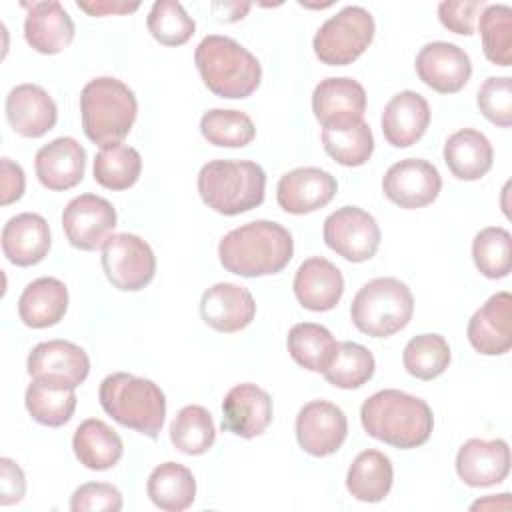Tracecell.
I'll return each mask as SVG.
<instances>
[{
	"instance_id": "cell-1",
	"label": "cell",
	"mask_w": 512,
	"mask_h": 512,
	"mask_svg": "<svg viewBox=\"0 0 512 512\" xmlns=\"http://www.w3.org/2000/svg\"><path fill=\"white\" fill-rule=\"evenodd\" d=\"M292 254V234L272 220H254L238 226L224 234L218 244L224 270L244 278L278 274L288 266Z\"/></svg>"
},
{
	"instance_id": "cell-2",
	"label": "cell",
	"mask_w": 512,
	"mask_h": 512,
	"mask_svg": "<svg viewBox=\"0 0 512 512\" xmlns=\"http://www.w3.org/2000/svg\"><path fill=\"white\" fill-rule=\"evenodd\" d=\"M360 422L368 436L400 450L426 444L434 428L432 408L422 398L396 388L378 390L366 398Z\"/></svg>"
},
{
	"instance_id": "cell-3",
	"label": "cell",
	"mask_w": 512,
	"mask_h": 512,
	"mask_svg": "<svg viewBox=\"0 0 512 512\" xmlns=\"http://www.w3.org/2000/svg\"><path fill=\"white\" fill-rule=\"evenodd\" d=\"M194 62L204 86L220 98H248L262 80L258 58L228 36H204L194 50Z\"/></svg>"
},
{
	"instance_id": "cell-4",
	"label": "cell",
	"mask_w": 512,
	"mask_h": 512,
	"mask_svg": "<svg viewBox=\"0 0 512 512\" xmlns=\"http://www.w3.org/2000/svg\"><path fill=\"white\" fill-rule=\"evenodd\" d=\"M98 398L102 410L120 426L158 438L166 416V396L158 384L128 372H114L100 382Z\"/></svg>"
},
{
	"instance_id": "cell-5",
	"label": "cell",
	"mask_w": 512,
	"mask_h": 512,
	"mask_svg": "<svg viewBox=\"0 0 512 512\" xmlns=\"http://www.w3.org/2000/svg\"><path fill=\"white\" fill-rule=\"evenodd\" d=\"M138 114L134 92L118 78L98 76L80 92V118L86 138L98 146L122 142Z\"/></svg>"
},
{
	"instance_id": "cell-6",
	"label": "cell",
	"mask_w": 512,
	"mask_h": 512,
	"mask_svg": "<svg viewBox=\"0 0 512 512\" xmlns=\"http://www.w3.org/2000/svg\"><path fill=\"white\" fill-rule=\"evenodd\" d=\"M196 184L208 208L236 216L264 202L266 174L252 160H210L200 168Z\"/></svg>"
},
{
	"instance_id": "cell-7",
	"label": "cell",
	"mask_w": 512,
	"mask_h": 512,
	"mask_svg": "<svg viewBox=\"0 0 512 512\" xmlns=\"http://www.w3.org/2000/svg\"><path fill=\"white\" fill-rule=\"evenodd\" d=\"M414 312V296L398 278H374L366 282L350 304L352 324L366 336L388 338L408 326Z\"/></svg>"
},
{
	"instance_id": "cell-8",
	"label": "cell",
	"mask_w": 512,
	"mask_h": 512,
	"mask_svg": "<svg viewBox=\"0 0 512 512\" xmlns=\"http://www.w3.org/2000/svg\"><path fill=\"white\" fill-rule=\"evenodd\" d=\"M374 32V18L366 8L344 6L318 28L312 48L322 64L346 66L366 52Z\"/></svg>"
},
{
	"instance_id": "cell-9",
	"label": "cell",
	"mask_w": 512,
	"mask_h": 512,
	"mask_svg": "<svg viewBox=\"0 0 512 512\" xmlns=\"http://www.w3.org/2000/svg\"><path fill=\"white\" fill-rule=\"evenodd\" d=\"M102 270L114 288L136 292L152 282L156 256L140 236L130 232L112 234L102 246Z\"/></svg>"
},
{
	"instance_id": "cell-10",
	"label": "cell",
	"mask_w": 512,
	"mask_h": 512,
	"mask_svg": "<svg viewBox=\"0 0 512 512\" xmlns=\"http://www.w3.org/2000/svg\"><path fill=\"white\" fill-rule=\"evenodd\" d=\"M324 242L348 262L370 260L380 246V226L376 218L358 208L342 206L324 220Z\"/></svg>"
},
{
	"instance_id": "cell-11",
	"label": "cell",
	"mask_w": 512,
	"mask_h": 512,
	"mask_svg": "<svg viewBox=\"0 0 512 512\" xmlns=\"http://www.w3.org/2000/svg\"><path fill=\"white\" fill-rule=\"evenodd\" d=\"M62 228L68 242L78 250H96L112 236L116 228L114 206L96 194L72 198L62 212Z\"/></svg>"
},
{
	"instance_id": "cell-12",
	"label": "cell",
	"mask_w": 512,
	"mask_h": 512,
	"mask_svg": "<svg viewBox=\"0 0 512 512\" xmlns=\"http://www.w3.org/2000/svg\"><path fill=\"white\" fill-rule=\"evenodd\" d=\"M440 190V172L434 164L420 158H404L392 164L382 178L384 196L404 210H416L432 204Z\"/></svg>"
},
{
	"instance_id": "cell-13",
	"label": "cell",
	"mask_w": 512,
	"mask_h": 512,
	"mask_svg": "<svg viewBox=\"0 0 512 512\" xmlns=\"http://www.w3.org/2000/svg\"><path fill=\"white\" fill-rule=\"evenodd\" d=\"M348 420L340 406L328 400L304 404L296 416V440L300 448L316 458L334 454L346 440Z\"/></svg>"
},
{
	"instance_id": "cell-14",
	"label": "cell",
	"mask_w": 512,
	"mask_h": 512,
	"mask_svg": "<svg viewBox=\"0 0 512 512\" xmlns=\"http://www.w3.org/2000/svg\"><path fill=\"white\" fill-rule=\"evenodd\" d=\"M416 74L432 90L440 94L460 92L470 76V56L452 42H428L416 54Z\"/></svg>"
},
{
	"instance_id": "cell-15",
	"label": "cell",
	"mask_w": 512,
	"mask_h": 512,
	"mask_svg": "<svg viewBox=\"0 0 512 512\" xmlns=\"http://www.w3.org/2000/svg\"><path fill=\"white\" fill-rule=\"evenodd\" d=\"M26 370L34 380H50L76 388L88 378L90 358L84 348L74 342L48 340L32 348Z\"/></svg>"
},
{
	"instance_id": "cell-16",
	"label": "cell",
	"mask_w": 512,
	"mask_h": 512,
	"mask_svg": "<svg viewBox=\"0 0 512 512\" xmlns=\"http://www.w3.org/2000/svg\"><path fill=\"white\" fill-rule=\"evenodd\" d=\"M336 178L320 168L302 166L286 172L276 186V202L288 214H310L336 196Z\"/></svg>"
},
{
	"instance_id": "cell-17",
	"label": "cell",
	"mask_w": 512,
	"mask_h": 512,
	"mask_svg": "<svg viewBox=\"0 0 512 512\" xmlns=\"http://www.w3.org/2000/svg\"><path fill=\"white\" fill-rule=\"evenodd\" d=\"M272 398L252 382L236 384L222 400V428L238 438H256L272 422Z\"/></svg>"
},
{
	"instance_id": "cell-18",
	"label": "cell",
	"mask_w": 512,
	"mask_h": 512,
	"mask_svg": "<svg viewBox=\"0 0 512 512\" xmlns=\"http://www.w3.org/2000/svg\"><path fill=\"white\" fill-rule=\"evenodd\" d=\"M456 474L472 488L500 484L510 474V448L502 438L466 440L456 454Z\"/></svg>"
},
{
	"instance_id": "cell-19",
	"label": "cell",
	"mask_w": 512,
	"mask_h": 512,
	"mask_svg": "<svg viewBox=\"0 0 512 512\" xmlns=\"http://www.w3.org/2000/svg\"><path fill=\"white\" fill-rule=\"evenodd\" d=\"M466 336L470 346L484 356H500L512 348V296L492 294L470 318Z\"/></svg>"
},
{
	"instance_id": "cell-20",
	"label": "cell",
	"mask_w": 512,
	"mask_h": 512,
	"mask_svg": "<svg viewBox=\"0 0 512 512\" xmlns=\"http://www.w3.org/2000/svg\"><path fill=\"white\" fill-rule=\"evenodd\" d=\"M202 320L218 332H238L256 316V302L248 288L234 282H218L200 298Z\"/></svg>"
},
{
	"instance_id": "cell-21",
	"label": "cell",
	"mask_w": 512,
	"mask_h": 512,
	"mask_svg": "<svg viewBox=\"0 0 512 512\" xmlns=\"http://www.w3.org/2000/svg\"><path fill=\"white\" fill-rule=\"evenodd\" d=\"M6 120L24 138H40L58 120L56 102L38 84H18L6 96Z\"/></svg>"
},
{
	"instance_id": "cell-22",
	"label": "cell",
	"mask_w": 512,
	"mask_h": 512,
	"mask_svg": "<svg viewBox=\"0 0 512 512\" xmlns=\"http://www.w3.org/2000/svg\"><path fill=\"white\" fill-rule=\"evenodd\" d=\"M34 168L40 184L48 190H70L84 178L86 150L70 136L54 138L34 156Z\"/></svg>"
},
{
	"instance_id": "cell-23",
	"label": "cell",
	"mask_w": 512,
	"mask_h": 512,
	"mask_svg": "<svg viewBox=\"0 0 512 512\" xmlns=\"http://www.w3.org/2000/svg\"><path fill=\"white\" fill-rule=\"evenodd\" d=\"M292 288L306 310L326 312L340 302L344 294V278L336 264L324 256H312L298 266Z\"/></svg>"
},
{
	"instance_id": "cell-24",
	"label": "cell",
	"mask_w": 512,
	"mask_h": 512,
	"mask_svg": "<svg viewBox=\"0 0 512 512\" xmlns=\"http://www.w3.org/2000/svg\"><path fill=\"white\" fill-rule=\"evenodd\" d=\"M380 124L390 146L408 148L424 136L430 124L428 100L414 90H402L384 106Z\"/></svg>"
},
{
	"instance_id": "cell-25",
	"label": "cell",
	"mask_w": 512,
	"mask_h": 512,
	"mask_svg": "<svg viewBox=\"0 0 512 512\" xmlns=\"http://www.w3.org/2000/svg\"><path fill=\"white\" fill-rule=\"evenodd\" d=\"M24 20V38L40 54H58L74 38V22L64 6L56 0L32 2Z\"/></svg>"
},
{
	"instance_id": "cell-26",
	"label": "cell",
	"mask_w": 512,
	"mask_h": 512,
	"mask_svg": "<svg viewBox=\"0 0 512 512\" xmlns=\"http://www.w3.org/2000/svg\"><path fill=\"white\" fill-rule=\"evenodd\" d=\"M48 222L36 212L12 216L2 228V252L16 266H34L50 250Z\"/></svg>"
},
{
	"instance_id": "cell-27",
	"label": "cell",
	"mask_w": 512,
	"mask_h": 512,
	"mask_svg": "<svg viewBox=\"0 0 512 512\" xmlns=\"http://www.w3.org/2000/svg\"><path fill=\"white\" fill-rule=\"evenodd\" d=\"M444 162L452 176L464 182L480 180L494 162L490 140L474 128H460L444 142Z\"/></svg>"
},
{
	"instance_id": "cell-28",
	"label": "cell",
	"mask_w": 512,
	"mask_h": 512,
	"mask_svg": "<svg viewBox=\"0 0 512 512\" xmlns=\"http://www.w3.org/2000/svg\"><path fill=\"white\" fill-rule=\"evenodd\" d=\"M68 310V288L54 276L32 280L18 298L20 320L30 328H48L58 324Z\"/></svg>"
},
{
	"instance_id": "cell-29",
	"label": "cell",
	"mask_w": 512,
	"mask_h": 512,
	"mask_svg": "<svg viewBox=\"0 0 512 512\" xmlns=\"http://www.w3.org/2000/svg\"><path fill=\"white\" fill-rule=\"evenodd\" d=\"M312 112L322 126L342 118H362L366 112L364 86L346 76L324 78L314 88Z\"/></svg>"
},
{
	"instance_id": "cell-30",
	"label": "cell",
	"mask_w": 512,
	"mask_h": 512,
	"mask_svg": "<svg viewBox=\"0 0 512 512\" xmlns=\"http://www.w3.org/2000/svg\"><path fill=\"white\" fill-rule=\"evenodd\" d=\"M324 152L342 166H362L374 152V136L364 118H342L322 126Z\"/></svg>"
},
{
	"instance_id": "cell-31",
	"label": "cell",
	"mask_w": 512,
	"mask_h": 512,
	"mask_svg": "<svg viewBox=\"0 0 512 512\" xmlns=\"http://www.w3.org/2000/svg\"><path fill=\"white\" fill-rule=\"evenodd\" d=\"M72 450L82 466L90 470L114 468L124 452L122 438L104 420H84L72 436Z\"/></svg>"
},
{
	"instance_id": "cell-32",
	"label": "cell",
	"mask_w": 512,
	"mask_h": 512,
	"mask_svg": "<svg viewBox=\"0 0 512 512\" xmlns=\"http://www.w3.org/2000/svg\"><path fill=\"white\" fill-rule=\"evenodd\" d=\"M394 482L390 458L374 448L362 450L346 474V490L360 502H382Z\"/></svg>"
},
{
	"instance_id": "cell-33",
	"label": "cell",
	"mask_w": 512,
	"mask_h": 512,
	"mask_svg": "<svg viewBox=\"0 0 512 512\" xmlns=\"http://www.w3.org/2000/svg\"><path fill=\"white\" fill-rule=\"evenodd\" d=\"M146 494L156 508L182 512L192 506L196 498V480L186 466L178 462H162L150 472Z\"/></svg>"
},
{
	"instance_id": "cell-34",
	"label": "cell",
	"mask_w": 512,
	"mask_h": 512,
	"mask_svg": "<svg viewBox=\"0 0 512 512\" xmlns=\"http://www.w3.org/2000/svg\"><path fill=\"white\" fill-rule=\"evenodd\" d=\"M76 388L60 382L34 380L26 388L24 404L32 420L42 426L58 428L64 426L76 410Z\"/></svg>"
},
{
	"instance_id": "cell-35",
	"label": "cell",
	"mask_w": 512,
	"mask_h": 512,
	"mask_svg": "<svg viewBox=\"0 0 512 512\" xmlns=\"http://www.w3.org/2000/svg\"><path fill=\"white\" fill-rule=\"evenodd\" d=\"M286 346L292 360L310 372H324L332 364L338 350V342L334 340L332 332L314 322L294 324L288 330Z\"/></svg>"
},
{
	"instance_id": "cell-36",
	"label": "cell",
	"mask_w": 512,
	"mask_h": 512,
	"mask_svg": "<svg viewBox=\"0 0 512 512\" xmlns=\"http://www.w3.org/2000/svg\"><path fill=\"white\" fill-rule=\"evenodd\" d=\"M142 170V158L128 144L102 146L94 158V180L108 190H128L136 184Z\"/></svg>"
},
{
	"instance_id": "cell-37",
	"label": "cell",
	"mask_w": 512,
	"mask_h": 512,
	"mask_svg": "<svg viewBox=\"0 0 512 512\" xmlns=\"http://www.w3.org/2000/svg\"><path fill=\"white\" fill-rule=\"evenodd\" d=\"M214 440V420L204 406L188 404L178 410L170 424V442L176 450L188 456H200L212 448Z\"/></svg>"
},
{
	"instance_id": "cell-38",
	"label": "cell",
	"mask_w": 512,
	"mask_h": 512,
	"mask_svg": "<svg viewBox=\"0 0 512 512\" xmlns=\"http://www.w3.org/2000/svg\"><path fill=\"white\" fill-rule=\"evenodd\" d=\"M374 370L376 360L372 352L358 342L344 340L338 342L336 356L322 374L328 384L342 390H354L364 386L374 376Z\"/></svg>"
},
{
	"instance_id": "cell-39",
	"label": "cell",
	"mask_w": 512,
	"mask_h": 512,
	"mask_svg": "<svg viewBox=\"0 0 512 512\" xmlns=\"http://www.w3.org/2000/svg\"><path fill=\"white\" fill-rule=\"evenodd\" d=\"M478 30L484 56L502 68L512 64V8L488 4L478 16Z\"/></svg>"
},
{
	"instance_id": "cell-40",
	"label": "cell",
	"mask_w": 512,
	"mask_h": 512,
	"mask_svg": "<svg viewBox=\"0 0 512 512\" xmlns=\"http://www.w3.org/2000/svg\"><path fill=\"white\" fill-rule=\"evenodd\" d=\"M200 132L210 144L220 148H244L256 136L254 122L246 112L226 108L204 112L200 118Z\"/></svg>"
},
{
	"instance_id": "cell-41",
	"label": "cell",
	"mask_w": 512,
	"mask_h": 512,
	"mask_svg": "<svg viewBox=\"0 0 512 512\" xmlns=\"http://www.w3.org/2000/svg\"><path fill=\"white\" fill-rule=\"evenodd\" d=\"M450 346L440 334H418L408 340L402 352L406 372L418 380L438 378L450 364Z\"/></svg>"
},
{
	"instance_id": "cell-42",
	"label": "cell",
	"mask_w": 512,
	"mask_h": 512,
	"mask_svg": "<svg viewBox=\"0 0 512 512\" xmlns=\"http://www.w3.org/2000/svg\"><path fill=\"white\" fill-rule=\"evenodd\" d=\"M472 260L486 278H506L512 266V236L506 228H482L472 240Z\"/></svg>"
},
{
	"instance_id": "cell-43",
	"label": "cell",
	"mask_w": 512,
	"mask_h": 512,
	"mask_svg": "<svg viewBox=\"0 0 512 512\" xmlns=\"http://www.w3.org/2000/svg\"><path fill=\"white\" fill-rule=\"evenodd\" d=\"M146 26L152 38L164 46H182L196 30L192 16H188L184 6L174 0L154 2L148 12Z\"/></svg>"
},
{
	"instance_id": "cell-44",
	"label": "cell",
	"mask_w": 512,
	"mask_h": 512,
	"mask_svg": "<svg viewBox=\"0 0 512 512\" xmlns=\"http://www.w3.org/2000/svg\"><path fill=\"white\" fill-rule=\"evenodd\" d=\"M476 104L492 124L500 128L512 126V78L488 76L478 90Z\"/></svg>"
},
{
	"instance_id": "cell-45",
	"label": "cell",
	"mask_w": 512,
	"mask_h": 512,
	"mask_svg": "<svg viewBox=\"0 0 512 512\" xmlns=\"http://www.w3.org/2000/svg\"><path fill=\"white\" fill-rule=\"evenodd\" d=\"M72 512H118L122 510V494L106 482H86L70 496Z\"/></svg>"
},
{
	"instance_id": "cell-46",
	"label": "cell",
	"mask_w": 512,
	"mask_h": 512,
	"mask_svg": "<svg viewBox=\"0 0 512 512\" xmlns=\"http://www.w3.org/2000/svg\"><path fill=\"white\" fill-rule=\"evenodd\" d=\"M482 0H462V2H440L438 4V18L444 28L454 34L470 36L474 34L476 20L484 10Z\"/></svg>"
},
{
	"instance_id": "cell-47",
	"label": "cell",
	"mask_w": 512,
	"mask_h": 512,
	"mask_svg": "<svg viewBox=\"0 0 512 512\" xmlns=\"http://www.w3.org/2000/svg\"><path fill=\"white\" fill-rule=\"evenodd\" d=\"M26 494V478L22 468L10 460L0 458V504L10 506L18 504Z\"/></svg>"
},
{
	"instance_id": "cell-48",
	"label": "cell",
	"mask_w": 512,
	"mask_h": 512,
	"mask_svg": "<svg viewBox=\"0 0 512 512\" xmlns=\"http://www.w3.org/2000/svg\"><path fill=\"white\" fill-rule=\"evenodd\" d=\"M26 188L24 170L20 164L12 162L10 158L0 160V204L8 206L22 198Z\"/></svg>"
},
{
	"instance_id": "cell-49",
	"label": "cell",
	"mask_w": 512,
	"mask_h": 512,
	"mask_svg": "<svg viewBox=\"0 0 512 512\" xmlns=\"http://www.w3.org/2000/svg\"><path fill=\"white\" fill-rule=\"evenodd\" d=\"M80 10L88 12L90 16H110V14H128L140 8L138 2H106V0H98V2H78L76 4Z\"/></svg>"
},
{
	"instance_id": "cell-50",
	"label": "cell",
	"mask_w": 512,
	"mask_h": 512,
	"mask_svg": "<svg viewBox=\"0 0 512 512\" xmlns=\"http://www.w3.org/2000/svg\"><path fill=\"white\" fill-rule=\"evenodd\" d=\"M250 8H252L250 2H212V10L220 22L242 20Z\"/></svg>"
},
{
	"instance_id": "cell-51",
	"label": "cell",
	"mask_w": 512,
	"mask_h": 512,
	"mask_svg": "<svg viewBox=\"0 0 512 512\" xmlns=\"http://www.w3.org/2000/svg\"><path fill=\"white\" fill-rule=\"evenodd\" d=\"M472 510H510V494L504 492V494H498V496H486L482 500H476L472 506Z\"/></svg>"
}]
</instances>
